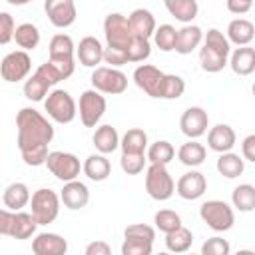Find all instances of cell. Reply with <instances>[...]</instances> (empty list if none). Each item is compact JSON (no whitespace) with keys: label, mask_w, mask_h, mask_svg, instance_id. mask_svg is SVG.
<instances>
[{"label":"cell","mask_w":255,"mask_h":255,"mask_svg":"<svg viewBox=\"0 0 255 255\" xmlns=\"http://www.w3.org/2000/svg\"><path fill=\"white\" fill-rule=\"evenodd\" d=\"M18 149L26 165L38 167L46 163L48 143L54 139L52 124L34 108H22L16 116Z\"/></svg>","instance_id":"6da1fadb"},{"label":"cell","mask_w":255,"mask_h":255,"mask_svg":"<svg viewBox=\"0 0 255 255\" xmlns=\"http://www.w3.org/2000/svg\"><path fill=\"white\" fill-rule=\"evenodd\" d=\"M231 46L227 42V38L223 36V32H219L217 28L207 30V34L203 36V48L199 50V64L203 72L209 74H217L227 66V58H229Z\"/></svg>","instance_id":"7a4b0ae2"},{"label":"cell","mask_w":255,"mask_h":255,"mask_svg":"<svg viewBox=\"0 0 255 255\" xmlns=\"http://www.w3.org/2000/svg\"><path fill=\"white\" fill-rule=\"evenodd\" d=\"M74 40L68 36V34H56L52 36L50 40V46H48V64L56 70V74L60 76V80H66L74 74Z\"/></svg>","instance_id":"3957f363"},{"label":"cell","mask_w":255,"mask_h":255,"mask_svg":"<svg viewBox=\"0 0 255 255\" xmlns=\"http://www.w3.org/2000/svg\"><path fill=\"white\" fill-rule=\"evenodd\" d=\"M30 207H32V217L38 225H48L52 223L58 213H60V195L54 189L40 187L32 193L30 197Z\"/></svg>","instance_id":"277c9868"},{"label":"cell","mask_w":255,"mask_h":255,"mask_svg":"<svg viewBox=\"0 0 255 255\" xmlns=\"http://www.w3.org/2000/svg\"><path fill=\"white\" fill-rule=\"evenodd\" d=\"M199 217L203 219V223L221 233V231H229L235 223V213L231 209V205H227L221 199H209L205 203H201L199 207Z\"/></svg>","instance_id":"5b68a950"},{"label":"cell","mask_w":255,"mask_h":255,"mask_svg":"<svg viewBox=\"0 0 255 255\" xmlns=\"http://www.w3.org/2000/svg\"><path fill=\"white\" fill-rule=\"evenodd\" d=\"M145 191L151 199L155 201H165L173 195L175 191V181L169 175L165 165L151 163L145 171Z\"/></svg>","instance_id":"8992f818"},{"label":"cell","mask_w":255,"mask_h":255,"mask_svg":"<svg viewBox=\"0 0 255 255\" xmlns=\"http://www.w3.org/2000/svg\"><path fill=\"white\" fill-rule=\"evenodd\" d=\"M92 86L100 94L120 96V94H124L128 90V76L118 68L100 66L92 74Z\"/></svg>","instance_id":"52a82bcc"},{"label":"cell","mask_w":255,"mask_h":255,"mask_svg":"<svg viewBox=\"0 0 255 255\" xmlns=\"http://www.w3.org/2000/svg\"><path fill=\"white\" fill-rule=\"evenodd\" d=\"M44 110L58 124H70L78 114L76 102L66 90H52L44 100Z\"/></svg>","instance_id":"ba28073f"},{"label":"cell","mask_w":255,"mask_h":255,"mask_svg":"<svg viewBox=\"0 0 255 255\" xmlns=\"http://www.w3.org/2000/svg\"><path fill=\"white\" fill-rule=\"evenodd\" d=\"M46 167L56 179H60L64 183L78 179L80 169H82L80 159L68 151H50L46 157Z\"/></svg>","instance_id":"9c48e42d"},{"label":"cell","mask_w":255,"mask_h":255,"mask_svg":"<svg viewBox=\"0 0 255 255\" xmlns=\"http://www.w3.org/2000/svg\"><path fill=\"white\" fill-rule=\"evenodd\" d=\"M104 36H106V42L110 48L126 50L128 44L133 40V34L128 24V16H124L120 12L108 14L104 20Z\"/></svg>","instance_id":"30bf717a"},{"label":"cell","mask_w":255,"mask_h":255,"mask_svg":"<svg viewBox=\"0 0 255 255\" xmlns=\"http://www.w3.org/2000/svg\"><path fill=\"white\" fill-rule=\"evenodd\" d=\"M32 70V60L28 52L16 50L2 58L0 62V76L4 82H20L24 80Z\"/></svg>","instance_id":"8fae6325"},{"label":"cell","mask_w":255,"mask_h":255,"mask_svg":"<svg viewBox=\"0 0 255 255\" xmlns=\"http://www.w3.org/2000/svg\"><path fill=\"white\" fill-rule=\"evenodd\" d=\"M133 82L139 90H143L149 98H161L163 92V82H165V74L151 66V64H141L133 70Z\"/></svg>","instance_id":"7c38bea8"},{"label":"cell","mask_w":255,"mask_h":255,"mask_svg":"<svg viewBox=\"0 0 255 255\" xmlns=\"http://www.w3.org/2000/svg\"><path fill=\"white\" fill-rule=\"evenodd\" d=\"M106 112V98L96 90H86L80 96V122L86 128H96Z\"/></svg>","instance_id":"4fadbf2b"},{"label":"cell","mask_w":255,"mask_h":255,"mask_svg":"<svg viewBox=\"0 0 255 255\" xmlns=\"http://www.w3.org/2000/svg\"><path fill=\"white\" fill-rule=\"evenodd\" d=\"M207 126H209V116L203 108L199 106H191L187 108L181 118H179V128H181V133L187 135L189 139H197L201 137L205 131H207Z\"/></svg>","instance_id":"5bb4252c"},{"label":"cell","mask_w":255,"mask_h":255,"mask_svg":"<svg viewBox=\"0 0 255 255\" xmlns=\"http://www.w3.org/2000/svg\"><path fill=\"white\" fill-rule=\"evenodd\" d=\"M44 10L48 14V20L56 28H68L76 22V4L72 0H46Z\"/></svg>","instance_id":"9a60e30c"},{"label":"cell","mask_w":255,"mask_h":255,"mask_svg":"<svg viewBox=\"0 0 255 255\" xmlns=\"http://www.w3.org/2000/svg\"><path fill=\"white\" fill-rule=\"evenodd\" d=\"M207 189V179L201 171H187L183 173L177 183H175V191L181 199H187V201H193V199H199Z\"/></svg>","instance_id":"2e32d148"},{"label":"cell","mask_w":255,"mask_h":255,"mask_svg":"<svg viewBox=\"0 0 255 255\" xmlns=\"http://www.w3.org/2000/svg\"><path fill=\"white\" fill-rule=\"evenodd\" d=\"M60 201H62L68 209H72V211L86 207L88 201H90L88 185L82 183V181H78V179L64 183V187H62V191H60Z\"/></svg>","instance_id":"e0dca14e"},{"label":"cell","mask_w":255,"mask_h":255,"mask_svg":"<svg viewBox=\"0 0 255 255\" xmlns=\"http://www.w3.org/2000/svg\"><path fill=\"white\" fill-rule=\"evenodd\" d=\"M34 255H66L68 241L58 233H38L32 241Z\"/></svg>","instance_id":"ac0fdd59"},{"label":"cell","mask_w":255,"mask_h":255,"mask_svg":"<svg viewBox=\"0 0 255 255\" xmlns=\"http://www.w3.org/2000/svg\"><path fill=\"white\" fill-rule=\"evenodd\" d=\"M235 139H237L235 129L231 126H227V124H217L207 133V145H209V149H213L217 153L231 151L233 145H235Z\"/></svg>","instance_id":"d6986e66"},{"label":"cell","mask_w":255,"mask_h":255,"mask_svg":"<svg viewBox=\"0 0 255 255\" xmlns=\"http://www.w3.org/2000/svg\"><path fill=\"white\" fill-rule=\"evenodd\" d=\"M76 56L82 66L96 68L104 60V46L100 44V40L96 36H86L80 40V44L76 48Z\"/></svg>","instance_id":"ffe728a7"},{"label":"cell","mask_w":255,"mask_h":255,"mask_svg":"<svg viewBox=\"0 0 255 255\" xmlns=\"http://www.w3.org/2000/svg\"><path fill=\"white\" fill-rule=\"evenodd\" d=\"M128 24H129V30H131V34L135 38L149 40L153 36V32H155V18L145 8H135L128 16Z\"/></svg>","instance_id":"44dd1931"},{"label":"cell","mask_w":255,"mask_h":255,"mask_svg":"<svg viewBox=\"0 0 255 255\" xmlns=\"http://www.w3.org/2000/svg\"><path fill=\"white\" fill-rule=\"evenodd\" d=\"M96 149L102 153V155H108L112 151H116L120 147V135H118V129L110 124H104L100 128H96L94 131V137H92Z\"/></svg>","instance_id":"7402d4cb"},{"label":"cell","mask_w":255,"mask_h":255,"mask_svg":"<svg viewBox=\"0 0 255 255\" xmlns=\"http://www.w3.org/2000/svg\"><path fill=\"white\" fill-rule=\"evenodd\" d=\"M253 36H255V26H253V22H249L245 18H235L227 26V42H233L239 48L249 46Z\"/></svg>","instance_id":"603a6c76"},{"label":"cell","mask_w":255,"mask_h":255,"mask_svg":"<svg viewBox=\"0 0 255 255\" xmlns=\"http://www.w3.org/2000/svg\"><path fill=\"white\" fill-rule=\"evenodd\" d=\"M203 42V32L195 24H185L181 30H177V42L175 52L177 54H191L199 44Z\"/></svg>","instance_id":"cb8c5ba5"},{"label":"cell","mask_w":255,"mask_h":255,"mask_svg":"<svg viewBox=\"0 0 255 255\" xmlns=\"http://www.w3.org/2000/svg\"><path fill=\"white\" fill-rule=\"evenodd\" d=\"M30 189L26 183L22 181H14L10 183L6 189H4V195H2V201L4 205L10 209V211H20L22 207H26L30 203Z\"/></svg>","instance_id":"d4e9b609"},{"label":"cell","mask_w":255,"mask_h":255,"mask_svg":"<svg viewBox=\"0 0 255 255\" xmlns=\"http://www.w3.org/2000/svg\"><path fill=\"white\" fill-rule=\"evenodd\" d=\"M84 173L92 179V181H104L110 177L112 173V165H110V159L102 153H92L86 157L84 165H82Z\"/></svg>","instance_id":"484cf974"},{"label":"cell","mask_w":255,"mask_h":255,"mask_svg":"<svg viewBox=\"0 0 255 255\" xmlns=\"http://www.w3.org/2000/svg\"><path fill=\"white\" fill-rule=\"evenodd\" d=\"M229 66H231V70L237 76H249V74H253V70H255V50L251 46L237 48L231 54Z\"/></svg>","instance_id":"4316f807"},{"label":"cell","mask_w":255,"mask_h":255,"mask_svg":"<svg viewBox=\"0 0 255 255\" xmlns=\"http://www.w3.org/2000/svg\"><path fill=\"white\" fill-rule=\"evenodd\" d=\"M205 155H207V149L197 141V139H189L185 141L179 149H177V159L187 165V167H197L205 161Z\"/></svg>","instance_id":"83f0119b"},{"label":"cell","mask_w":255,"mask_h":255,"mask_svg":"<svg viewBox=\"0 0 255 255\" xmlns=\"http://www.w3.org/2000/svg\"><path fill=\"white\" fill-rule=\"evenodd\" d=\"M122 153H143L147 147V133L141 128H129L120 139Z\"/></svg>","instance_id":"f1b7e54d"},{"label":"cell","mask_w":255,"mask_h":255,"mask_svg":"<svg viewBox=\"0 0 255 255\" xmlns=\"http://www.w3.org/2000/svg\"><path fill=\"white\" fill-rule=\"evenodd\" d=\"M215 167H217V171H219L225 179H235V177H239V175L243 173L245 163H243V159L239 157V153L227 151V153H219Z\"/></svg>","instance_id":"f546056e"},{"label":"cell","mask_w":255,"mask_h":255,"mask_svg":"<svg viewBox=\"0 0 255 255\" xmlns=\"http://www.w3.org/2000/svg\"><path fill=\"white\" fill-rule=\"evenodd\" d=\"M38 223L34 221V217L30 213L24 211H14L12 215V225H10V237L14 239H28L36 233Z\"/></svg>","instance_id":"4dcf8cb0"},{"label":"cell","mask_w":255,"mask_h":255,"mask_svg":"<svg viewBox=\"0 0 255 255\" xmlns=\"http://www.w3.org/2000/svg\"><path fill=\"white\" fill-rule=\"evenodd\" d=\"M165 8L175 20L183 24H189L197 16V10H199L195 0H165Z\"/></svg>","instance_id":"1f68e13d"},{"label":"cell","mask_w":255,"mask_h":255,"mask_svg":"<svg viewBox=\"0 0 255 255\" xmlns=\"http://www.w3.org/2000/svg\"><path fill=\"white\" fill-rule=\"evenodd\" d=\"M12 40H16V44L22 48V52L34 50V48L40 44V30H38L32 22H24V24L16 26Z\"/></svg>","instance_id":"d6a6232c"},{"label":"cell","mask_w":255,"mask_h":255,"mask_svg":"<svg viewBox=\"0 0 255 255\" xmlns=\"http://www.w3.org/2000/svg\"><path fill=\"white\" fill-rule=\"evenodd\" d=\"M191 243H193V233L183 225L165 235L167 253H185V251H189Z\"/></svg>","instance_id":"836d02e7"},{"label":"cell","mask_w":255,"mask_h":255,"mask_svg":"<svg viewBox=\"0 0 255 255\" xmlns=\"http://www.w3.org/2000/svg\"><path fill=\"white\" fill-rule=\"evenodd\" d=\"M231 203H233V207H237L243 213L253 211V207H255V187L251 183L237 185L231 191Z\"/></svg>","instance_id":"e575fe53"},{"label":"cell","mask_w":255,"mask_h":255,"mask_svg":"<svg viewBox=\"0 0 255 255\" xmlns=\"http://www.w3.org/2000/svg\"><path fill=\"white\" fill-rule=\"evenodd\" d=\"M173 155H175L173 145H171L169 141H165V139H157V141H153V143L147 147V157H145V159H149V163L167 165V163L173 159Z\"/></svg>","instance_id":"d590c367"},{"label":"cell","mask_w":255,"mask_h":255,"mask_svg":"<svg viewBox=\"0 0 255 255\" xmlns=\"http://www.w3.org/2000/svg\"><path fill=\"white\" fill-rule=\"evenodd\" d=\"M122 255H153V241L137 235H124Z\"/></svg>","instance_id":"8d00e7d4"},{"label":"cell","mask_w":255,"mask_h":255,"mask_svg":"<svg viewBox=\"0 0 255 255\" xmlns=\"http://www.w3.org/2000/svg\"><path fill=\"white\" fill-rule=\"evenodd\" d=\"M153 42L161 52H171L175 50V42H177V30L171 24H161L159 28H155L153 32Z\"/></svg>","instance_id":"74e56055"},{"label":"cell","mask_w":255,"mask_h":255,"mask_svg":"<svg viewBox=\"0 0 255 255\" xmlns=\"http://www.w3.org/2000/svg\"><path fill=\"white\" fill-rule=\"evenodd\" d=\"M153 223L155 227L161 231V233H171L175 229L181 227V217L179 213H175L173 209H159L155 215H153Z\"/></svg>","instance_id":"f35d334b"},{"label":"cell","mask_w":255,"mask_h":255,"mask_svg":"<svg viewBox=\"0 0 255 255\" xmlns=\"http://www.w3.org/2000/svg\"><path fill=\"white\" fill-rule=\"evenodd\" d=\"M48 84L40 78V76H32V78H28L26 82H24V96H26V100H30V102H42V100H46V96H48Z\"/></svg>","instance_id":"ab89813d"},{"label":"cell","mask_w":255,"mask_h":255,"mask_svg":"<svg viewBox=\"0 0 255 255\" xmlns=\"http://www.w3.org/2000/svg\"><path fill=\"white\" fill-rule=\"evenodd\" d=\"M151 54V46H149V40H143V38H135L128 44L126 48V56H128V62H143L147 60Z\"/></svg>","instance_id":"60d3db41"},{"label":"cell","mask_w":255,"mask_h":255,"mask_svg":"<svg viewBox=\"0 0 255 255\" xmlns=\"http://www.w3.org/2000/svg\"><path fill=\"white\" fill-rule=\"evenodd\" d=\"M183 92H185V82H183V78L177 76V74H165L161 100H177V98L183 96Z\"/></svg>","instance_id":"b9f144b4"},{"label":"cell","mask_w":255,"mask_h":255,"mask_svg":"<svg viewBox=\"0 0 255 255\" xmlns=\"http://www.w3.org/2000/svg\"><path fill=\"white\" fill-rule=\"evenodd\" d=\"M120 165H122L124 173H128V175H137V173L143 171L145 153H122Z\"/></svg>","instance_id":"7bdbcfd3"},{"label":"cell","mask_w":255,"mask_h":255,"mask_svg":"<svg viewBox=\"0 0 255 255\" xmlns=\"http://www.w3.org/2000/svg\"><path fill=\"white\" fill-rule=\"evenodd\" d=\"M229 253H231L229 241L215 235V237H209L207 241H203L199 255H229Z\"/></svg>","instance_id":"ee69618b"},{"label":"cell","mask_w":255,"mask_h":255,"mask_svg":"<svg viewBox=\"0 0 255 255\" xmlns=\"http://www.w3.org/2000/svg\"><path fill=\"white\" fill-rule=\"evenodd\" d=\"M14 18L8 12H0V44H8L14 38Z\"/></svg>","instance_id":"f6af8a7d"},{"label":"cell","mask_w":255,"mask_h":255,"mask_svg":"<svg viewBox=\"0 0 255 255\" xmlns=\"http://www.w3.org/2000/svg\"><path fill=\"white\" fill-rule=\"evenodd\" d=\"M104 62L110 64V68H120L124 64H128V56H126V50H120V48H110L106 46L104 48Z\"/></svg>","instance_id":"bcb514c9"},{"label":"cell","mask_w":255,"mask_h":255,"mask_svg":"<svg viewBox=\"0 0 255 255\" xmlns=\"http://www.w3.org/2000/svg\"><path fill=\"white\" fill-rule=\"evenodd\" d=\"M124 235H137V237H143V239H149V241H155V229L145 225V223H131L124 229Z\"/></svg>","instance_id":"7dc6e473"},{"label":"cell","mask_w":255,"mask_h":255,"mask_svg":"<svg viewBox=\"0 0 255 255\" xmlns=\"http://www.w3.org/2000/svg\"><path fill=\"white\" fill-rule=\"evenodd\" d=\"M34 74H36V76H40V78H42V80H44L48 86H54V84L62 82V80H60V76L56 74V70H54V68H52L48 62L40 64V66H38V70H36Z\"/></svg>","instance_id":"c3c4849f"},{"label":"cell","mask_w":255,"mask_h":255,"mask_svg":"<svg viewBox=\"0 0 255 255\" xmlns=\"http://www.w3.org/2000/svg\"><path fill=\"white\" fill-rule=\"evenodd\" d=\"M84 255H112V247L106 241L96 239V241H92V243L86 245Z\"/></svg>","instance_id":"681fc988"},{"label":"cell","mask_w":255,"mask_h":255,"mask_svg":"<svg viewBox=\"0 0 255 255\" xmlns=\"http://www.w3.org/2000/svg\"><path fill=\"white\" fill-rule=\"evenodd\" d=\"M241 155L247 159V161H255V135H247L241 143Z\"/></svg>","instance_id":"f907efd6"},{"label":"cell","mask_w":255,"mask_h":255,"mask_svg":"<svg viewBox=\"0 0 255 255\" xmlns=\"http://www.w3.org/2000/svg\"><path fill=\"white\" fill-rule=\"evenodd\" d=\"M251 6H253L251 0H227V10L233 14H245L251 10Z\"/></svg>","instance_id":"816d5d0a"},{"label":"cell","mask_w":255,"mask_h":255,"mask_svg":"<svg viewBox=\"0 0 255 255\" xmlns=\"http://www.w3.org/2000/svg\"><path fill=\"white\" fill-rule=\"evenodd\" d=\"M12 211L8 209H0V235H8L10 237V225H12Z\"/></svg>","instance_id":"f5cc1de1"},{"label":"cell","mask_w":255,"mask_h":255,"mask_svg":"<svg viewBox=\"0 0 255 255\" xmlns=\"http://www.w3.org/2000/svg\"><path fill=\"white\" fill-rule=\"evenodd\" d=\"M235 255H255V253H253L251 249H239V251H237Z\"/></svg>","instance_id":"db71d44e"},{"label":"cell","mask_w":255,"mask_h":255,"mask_svg":"<svg viewBox=\"0 0 255 255\" xmlns=\"http://www.w3.org/2000/svg\"><path fill=\"white\" fill-rule=\"evenodd\" d=\"M155 255H171V253H167V251H161V253H155Z\"/></svg>","instance_id":"11a10c76"},{"label":"cell","mask_w":255,"mask_h":255,"mask_svg":"<svg viewBox=\"0 0 255 255\" xmlns=\"http://www.w3.org/2000/svg\"><path fill=\"white\" fill-rule=\"evenodd\" d=\"M189 255H195V253H189Z\"/></svg>","instance_id":"9f6ffc18"}]
</instances>
